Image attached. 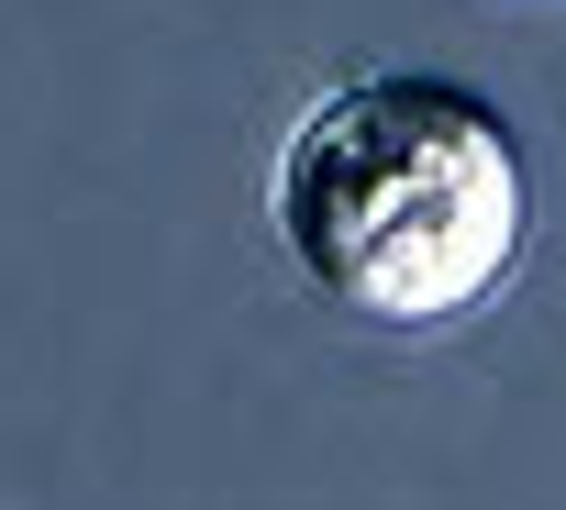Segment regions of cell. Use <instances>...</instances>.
<instances>
[{
	"mask_svg": "<svg viewBox=\"0 0 566 510\" xmlns=\"http://www.w3.org/2000/svg\"><path fill=\"white\" fill-rule=\"evenodd\" d=\"M266 222L312 300L367 333H444L511 289L533 244V156L467 78L367 67L323 89L266 167Z\"/></svg>",
	"mask_w": 566,
	"mask_h": 510,
	"instance_id": "obj_1",
	"label": "cell"
}]
</instances>
